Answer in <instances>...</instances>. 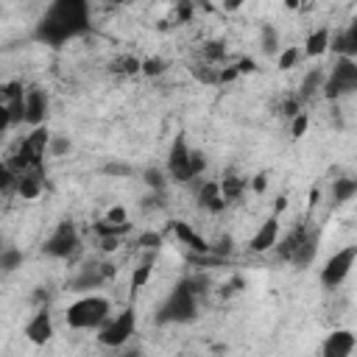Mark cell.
<instances>
[{
	"instance_id": "1",
	"label": "cell",
	"mask_w": 357,
	"mask_h": 357,
	"mask_svg": "<svg viewBox=\"0 0 357 357\" xmlns=\"http://www.w3.org/2000/svg\"><path fill=\"white\" fill-rule=\"evenodd\" d=\"M109 313H112L109 299L90 293V296H81L70 305L64 318H67V327H73V329H98L109 318Z\"/></svg>"
},
{
	"instance_id": "2",
	"label": "cell",
	"mask_w": 357,
	"mask_h": 357,
	"mask_svg": "<svg viewBox=\"0 0 357 357\" xmlns=\"http://www.w3.org/2000/svg\"><path fill=\"white\" fill-rule=\"evenodd\" d=\"M316 243L318 240L307 226H296L288 238L279 243V257L293 262V265H310L313 257H316V249H318Z\"/></svg>"
},
{
	"instance_id": "3",
	"label": "cell",
	"mask_w": 357,
	"mask_h": 357,
	"mask_svg": "<svg viewBox=\"0 0 357 357\" xmlns=\"http://www.w3.org/2000/svg\"><path fill=\"white\" fill-rule=\"evenodd\" d=\"M354 87H357V64L351 56H340L332 67V73L324 79L321 90L329 101H338L340 95H349Z\"/></svg>"
},
{
	"instance_id": "4",
	"label": "cell",
	"mask_w": 357,
	"mask_h": 357,
	"mask_svg": "<svg viewBox=\"0 0 357 357\" xmlns=\"http://www.w3.org/2000/svg\"><path fill=\"white\" fill-rule=\"evenodd\" d=\"M195 293L198 291L193 288V282H184L182 288H176L171 293V299L165 302L160 321H190V318H195V310H198Z\"/></svg>"
},
{
	"instance_id": "5",
	"label": "cell",
	"mask_w": 357,
	"mask_h": 357,
	"mask_svg": "<svg viewBox=\"0 0 357 357\" xmlns=\"http://www.w3.org/2000/svg\"><path fill=\"white\" fill-rule=\"evenodd\" d=\"M79 246H81V238H79L76 226L64 221V224H59V226H56V232H53V235L45 240L42 251H45L48 257L67 260V257H73V254L79 251Z\"/></svg>"
},
{
	"instance_id": "6",
	"label": "cell",
	"mask_w": 357,
	"mask_h": 357,
	"mask_svg": "<svg viewBox=\"0 0 357 357\" xmlns=\"http://www.w3.org/2000/svg\"><path fill=\"white\" fill-rule=\"evenodd\" d=\"M101 332H98V340L104 343V346H109V349H117V346H123L131 335H134V313L131 310H123L120 316H109L101 327H98Z\"/></svg>"
},
{
	"instance_id": "7",
	"label": "cell",
	"mask_w": 357,
	"mask_h": 357,
	"mask_svg": "<svg viewBox=\"0 0 357 357\" xmlns=\"http://www.w3.org/2000/svg\"><path fill=\"white\" fill-rule=\"evenodd\" d=\"M354 260H357V246H346V249L335 251V257H329L324 271H321V284L324 288H338V284L351 273Z\"/></svg>"
},
{
	"instance_id": "8",
	"label": "cell",
	"mask_w": 357,
	"mask_h": 357,
	"mask_svg": "<svg viewBox=\"0 0 357 357\" xmlns=\"http://www.w3.org/2000/svg\"><path fill=\"white\" fill-rule=\"evenodd\" d=\"M168 173L173 182H193V173H190V148L187 142L179 137L171 148V160H168Z\"/></svg>"
},
{
	"instance_id": "9",
	"label": "cell",
	"mask_w": 357,
	"mask_h": 357,
	"mask_svg": "<svg viewBox=\"0 0 357 357\" xmlns=\"http://www.w3.org/2000/svg\"><path fill=\"white\" fill-rule=\"evenodd\" d=\"M354 349H357L354 332H349V329H335V332L324 340L321 354H324V357H351Z\"/></svg>"
},
{
	"instance_id": "10",
	"label": "cell",
	"mask_w": 357,
	"mask_h": 357,
	"mask_svg": "<svg viewBox=\"0 0 357 357\" xmlns=\"http://www.w3.org/2000/svg\"><path fill=\"white\" fill-rule=\"evenodd\" d=\"M26 338H28L34 346H45V343L53 338V318H50L48 310L34 313V318L26 324Z\"/></svg>"
},
{
	"instance_id": "11",
	"label": "cell",
	"mask_w": 357,
	"mask_h": 357,
	"mask_svg": "<svg viewBox=\"0 0 357 357\" xmlns=\"http://www.w3.org/2000/svg\"><path fill=\"white\" fill-rule=\"evenodd\" d=\"M15 193H17L23 201H34V198L42 193V168H28V171L17 173Z\"/></svg>"
},
{
	"instance_id": "12",
	"label": "cell",
	"mask_w": 357,
	"mask_h": 357,
	"mask_svg": "<svg viewBox=\"0 0 357 357\" xmlns=\"http://www.w3.org/2000/svg\"><path fill=\"white\" fill-rule=\"evenodd\" d=\"M26 101V123L31 126H42L45 123V115H48V98L42 90H28L23 95Z\"/></svg>"
},
{
	"instance_id": "13",
	"label": "cell",
	"mask_w": 357,
	"mask_h": 357,
	"mask_svg": "<svg viewBox=\"0 0 357 357\" xmlns=\"http://www.w3.org/2000/svg\"><path fill=\"white\" fill-rule=\"evenodd\" d=\"M276 240H279V221H276V218H271V221H265V224L257 229V235L251 238L249 249H251L254 254H262V251L273 249V246H276Z\"/></svg>"
},
{
	"instance_id": "14",
	"label": "cell",
	"mask_w": 357,
	"mask_h": 357,
	"mask_svg": "<svg viewBox=\"0 0 357 357\" xmlns=\"http://www.w3.org/2000/svg\"><path fill=\"white\" fill-rule=\"evenodd\" d=\"M198 204L206 209V212H224L226 209V198L221 193V184L218 182H204L198 187Z\"/></svg>"
},
{
	"instance_id": "15",
	"label": "cell",
	"mask_w": 357,
	"mask_h": 357,
	"mask_svg": "<svg viewBox=\"0 0 357 357\" xmlns=\"http://www.w3.org/2000/svg\"><path fill=\"white\" fill-rule=\"evenodd\" d=\"M139 67H142V59L134 56V53H120V56H115L109 61V70L115 76H137Z\"/></svg>"
},
{
	"instance_id": "16",
	"label": "cell",
	"mask_w": 357,
	"mask_h": 357,
	"mask_svg": "<svg viewBox=\"0 0 357 357\" xmlns=\"http://www.w3.org/2000/svg\"><path fill=\"white\" fill-rule=\"evenodd\" d=\"M173 232H176V238H179L184 246H190L193 251H201V254L209 251V243H206L201 235H195L190 224H182V221H179V224H173Z\"/></svg>"
},
{
	"instance_id": "17",
	"label": "cell",
	"mask_w": 357,
	"mask_h": 357,
	"mask_svg": "<svg viewBox=\"0 0 357 357\" xmlns=\"http://www.w3.org/2000/svg\"><path fill=\"white\" fill-rule=\"evenodd\" d=\"M329 42H332V31H329V28H318V31H313V34L307 37L305 53H307V56H324V53L329 50Z\"/></svg>"
},
{
	"instance_id": "18",
	"label": "cell",
	"mask_w": 357,
	"mask_h": 357,
	"mask_svg": "<svg viewBox=\"0 0 357 357\" xmlns=\"http://www.w3.org/2000/svg\"><path fill=\"white\" fill-rule=\"evenodd\" d=\"M329 48H335L340 56H351L354 59V53H357V31H354V26H349L346 31H338L335 42H329Z\"/></svg>"
},
{
	"instance_id": "19",
	"label": "cell",
	"mask_w": 357,
	"mask_h": 357,
	"mask_svg": "<svg viewBox=\"0 0 357 357\" xmlns=\"http://www.w3.org/2000/svg\"><path fill=\"white\" fill-rule=\"evenodd\" d=\"M106 279H104V273H101V265H93V268H87L76 282H73V288L81 293V291H95L98 284H104Z\"/></svg>"
},
{
	"instance_id": "20",
	"label": "cell",
	"mask_w": 357,
	"mask_h": 357,
	"mask_svg": "<svg viewBox=\"0 0 357 357\" xmlns=\"http://www.w3.org/2000/svg\"><path fill=\"white\" fill-rule=\"evenodd\" d=\"M218 184H221V193H224L226 204H229V201H238V198L243 195V190H246V179H240V176H235V173L224 176Z\"/></svg>"
},
{
	"instance_id": "21",
	"label": "cell",
	"mask_w": 357,
	"mask_h": 357,
	"mask_svg": "<svg viewBox=\"0 0 357 357\" xmlns=\"http://www.w3.org/2000/svg\"><path fill=\"white\" fill-rule=\"evenodd\" d=\"M226 59V45L221 39H209L201 45V61H209V64H221Z\"/></svg>"
},
{
	"instance_id": "22",
	"label": "cell",
	"mask_w": 357,
	"mask_h": 357,
	"mask_svg": "<svg viewBox=\"0 0 357 357\" xmlns=\"http://www.w3.org/2000/svg\"><path fill=\"white\" fill-rule=\"evenodd\" d=\"M354 193H357V182H354V179H335V184H332V198H335V204L351 201Z\"/></svg>"
},
{
	"instance_id": "23",
	"label": "cell",
	"mask_w": 357,
	"mask_h": 357,
	"mask_svg": "<svg viewBox=\"0 0 357 357\" xmlns=\"http://www.w3.org/2000/svg\"><path fill=\"white\" fill-rule=\"evenodd\" d=\"M23 265V251L20 249H0V271H17Z\"/></svg>"
},
{
	"instance_id": "24",
	"label": "cell",
	"mask_w": 357,
	"mask_h": 357,
	"mask_svg": "<svg viewBox=\"0 0 357 357\" xmlns=\"http://www.w3.org/2000/svg\"><path fill=\"white\" fill-rule=\"evenodd\" d=\"M190 15H193V3H190V0H179V3L173 6V12H171V17L165 20V28H168V26H182V23H187Z\"/></svg>"
},
{
	"instance_id": "25",
	"label": "cell",
	"mask_w": 357,
	"mask_h": 357,
	"mask_svg": "<svg viewBox=\"0 0 357 357\" xmlns=\"http://www.w3.org/2000/svg\"><path fill=\"white\" fill-rule=\"evenodd\" d=\"M321 84H324V73H321V70H313V73L305 79V84H302V95H299V101H307L310 95H316V93L321 90Z\"/></svg>"
},
{
	"instance_id": "26",
	"label": "cell",
	"mask_w": 357,
	"mask_h": 357,
	"mask_svg": "<svg viewBox=\"0 0 357 357\" xmlns=\"http://www.w3.org/2000/svg\"><path fill=\"white\" fill-rule=\"evenodd\" d=\"M165 67H168V61L165 59H160V56H151V59H142V67H139V73L142 76H162L165 73Z\"/></svg>"
},
{
	"instance_id": "27",
	"label": "cell",
	"mask_w": 357,
	"mask_h": 357,
	"mask_svg": "<svg viewBox=\"0 0 357 357\" xmlns=\"http://www.w3.org/2000/svg\"><path fill=\"white\" fill-rule=\"evenodd\" d=\"M148 279H151V262H142V265H137L134 273H131V288H134V291L146 288Z\"/></svg>"
},
{
	"instance_id": "28",
	"label": "cell",
	"mask_w": 357,
	"mask_h": 357,
	"mask_svg": "<svg viewBox=\"0 0 357 357\" xmlns=\"http://www.w3.org/2000/svg\"><path fill=\"white\" fill-rule=\"evenodd\" d=\"M15 184H17V173L6 162H0V193H12Z\"/></svg>"
},
{
	"instance_id": "29",
	"label": "cell",
	"mask_w": 357,
	"mask_h": 357,
	"mask_svg": "<svg viewBox=\"0 0 357 357\" xmlns=\"http://www.w3.org/2000/svg\"><path fill=\"white\" fill-rule=\"evenodd\" d=\"M26 95V90L17 84V81H12V84H3L0 87V104H12V101H17V98H23Z\"/></svg>"
},
{
	"instance_id": "30",
	"label": "cell",
	"mask_w": 357,
	"mask_h": 357,
	"mask_svg": "<svg viewBox=\"0 0 357 357\" xmlns=\"http://www.w3.org/2000/svg\"><path fill=\"white\" fill-rule=\"evenodd\" d=\"M307 126H310V115L307 112H299V115H293L291 117V137H305L307 134Z\"/></svg>"
},
{
	"instance_id": "31",
	"label": "cell",
	"mask_w": 357,
	"mask_h": 357,
	"mask_svg": "<svg viewBox=\"0 0 357 357\" xmlns=\"http://www.w3.org/2000/svg\"><path fill=\"white\" fill-rule=\"evenodd\" d=\"M106 224H112V226H131L128 224V215H126V206H112L109 212H106V218H104Z\"/></svg>"
},
{
	"instance_id": "32",
	"label": "cell",
	"mask_w": 357,
	"mask_h": 357,
	"mask_svg": "<svg viewBox=\"0 0 357 357\" xmlns=\"http://www.w3.org/2000/svg\"><path fill=\"white\" fill-rule=\"evenodd\" d=\"M299 56H302V50H299L296 45L284 48V50H282V56H279V70H291V67L299 61Z\"/></svg>"
},
{
	"instance_id": "33",
	"label": "cell",
	"mask_w": 357,
	"mask_h": 357,
	"mask_svg": "<svg viewBox=\"0 0 357 357\" xmlns=\"http://www.w3.org/2000/svg\"><path fill=\"white\" fill-rule=\"evenodd\" d=\"M279 112L284 115V117H293V115H299L302 112V101L299 98H288V101H282V106H279Z\"/></svg>"
},
{
	"instance_id": "34",
	"label": "cell",
	"mask_w": 357,
	"mask_h": 357,
	"mask_svg": "<svg viewBox=\"0 0 357 357\" xmlns=\"http://www.w3.org/2000/svg\"><path fill=\"white\" fill-rule=\"evenodd\" d=\"M262 48H265L268 53H273V50H276V31H273L271 26L262 31Z\"/></svg>"
},
{
	"instance_id": "35",
	"label": "cell",
	"mask_w": 357,
	"mask_h": 357,
	"mask_svg": "<svg viewBox=\"0 0 357 357\" xmlns=\"http://www.w3.org/2000/svg\"><path fill=\"white\" fill-rule=\"evenodd\" d=\"M146 182H148L151 187L162 190V187H165V173H162V171H146Z\"/></svg>"
},
{
	"instance_id": "36",
	"label": "cell",
	"mask_w": 357,
	"mask_h": 357,
	"mask_svg": "<svg viewBox=\"0 0 357 357\" xmlns=\"http://www.w3.org/2000/svg\"><path fill=\"white\" fill-rule=\"evenodd\" d=\"M117 246H120V238H112V235L101 238V251H104V254H112V251H117Z\"/></svg>"
},
{
	"instance_id": "37",
	"label": "cell",
	"mask_w": 357,
	"mask_h": 357,
	"mask_svg": "<svg viewBox=\"0 0 357 357\" xmlns=\"http://www.w3.org/2000/svg\"><path fill=\"white\" fill-rule=\"evenodd\" d=\"M162 243V238L157 235V232H151V235H142L139 238V246H146V249H157Z\"/></svg>"
},
{
	"instance_id": "38",
	"label": "cell",
	"mask_w": 357,
	"mask_h": 357,
	"mask_svg": "<svg viewBox=\"0 0 357 357\" xmlns=\"http://www.w3.org/2000/svg\"><path fill=\"white\" fill-rule=\"evenodd\" d=\"M48 148H50V154H56V157H59V154L70 151V142H67V139H50V146H48Z\"/></svg>"
},
{
	"instance_id": "39",
	"label": "cell",
	"mask_w": 357,
	"mask_h": 357,
	"mask_svg": "<svg viewBox=\"0 0 357 357\" xmlns=\"http://www.w3.org/2000/svg\"><path fill=\"white\" fill-rule=\"evenodd\" d=\"M12 126V115H9V106L6 104H0V134H3L6 128Z\"/></svg>"
},
{
	"instance_id": "40",
	"label": "cell",
	"mask_w": 357,
	"mask_h": 357,
	"mask_svg": "<svg viewBox=\"0 0 357 357\" xmlns=\"http://www.w3.org/2000/svg\"><path fill=\"white\" fill-rule=\"evenodd\" d=\"M221 6H224V12H238L246 6V0H221Z\"/></svg>"
},
{
	"instance_id": "41",
	"label": "cell",
	"mask_w": 357,
	"mask_h": 357,
	"mask_svg": "<svg viewBox=\"0 0 357 357\" xmlns=\"http://www.w3.org/2000/svg\"><path fill=\"white\" fill-rule=\"evenodd\" d=\"M305 6V0H284V9H291V12H299Z\"/></svg>"
},
{
	"instance_id": "42",
	"label": "cell",
	"mask_w": 357,
	"mask_h": 357,
	"mask_svg": "<svg viewBox=\"0 0 357 357\" xmlns=\"http://www.w3.org/2000/svg\"><path fill=\"white\" fill-rule=\"evenodd\" d=\"M254 190H257V193H262V190H265V176H262V173L254 179Z\"/></svg>"
},
{
	"instance_id": "43",
	"label": "cell",
	"mask_w": 357,
	"mask_h": 357,
	"mask_svg": "<svg viewBox=\"0 0 357 357\" xmlns=\"http://www.w3.org/2000/svg\"><path fill=\"white\" fill-rule=\"evenodd\" d=\"M0 249H3V238H0Z\"/></svg>"
}]
</instances>
